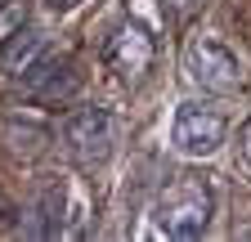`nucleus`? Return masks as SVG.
I'll list each match as a JSON object with an SVG mask.
<instances>
[{
	"label": "nucleus",
	"mask_w": 251,
	"mask_h": 242,
	"mask_svg": "<svg viewBox=\"0 0 251 242\" xmlns=\"http://www.w3.org/2000/svg\"><path fill=\"white\" fill-rule=\"evenodd\" d=\"M211 216H215V197H211V184L198 175H179L175 184L162 189V197L152 202V224L148 233L152 238H171V242H193L211 229Z\"/></svg>",
	"instance_id": "f257e3e1"
},
{
	"label": "nucleus",
	"mask_w": 251,
	"mask_h": 242,
	"mask_svg": "<svg viewBox=\"0 0 251 242\" xmlns=\"http://www.w3.org/2000/svg\"><path fill=\"white\" fill-rule=\"evenodd\" d=\"M117 135H121L117 112L103 103H90V108H76L63 117V148L81 170L108 166V157L117 153Z\"/></svg>",
	"instance_id": "f03ea898"
},
{
	"label": "nucleus",
	"mask_w": 251,
	"mask_h": 242,
	"mask_svg": "<svg viewBox=\"0 0 251 242\" xmlns=\"http://www.w3.org/2000/svg\"><path fill=\"white\" fill-rule=\"evenodd\" d=\"M184 68L202 90H211V95H233V90H242V58L220 36H193L188 49H184Z\"/></svg>",
	"instance_id": "7ed1b4c3"
},
{
	"label": "nucleus",
	"mask_w": 251,
	"mask_h": 242,
	"mask_svg": "<svg viewBox=\"0 0 251 242\" xmlns=\"http://www.w3.org/2000/svg\"><path fill=\"white\" fill-rule=\"evenodd\" d=\"M229 135V121L211 103H179L171 121V148L184 157H211L220 153V144Z\"/></svg>",
	"instance_id": "20e7f679"
},
{
	"label": "nucleus",
	"mask_w": 251,
	"mask_h": 242,
	"mask_svg": "<svg viewBox=\"0 0 251 242\" xmlns=\"http://www.w3.org/2000/svg\"><path fill=\"white\" fill-rule=\"evenodd\" d=\"M152 58H157V45H152V32L144 23L126 18L117 32L108 36L103 45V68L121 81V85H139L148 72H152Z\"/></svg>",
	"instance_id": "39448f33"
},
{
	"label": "nucleus",
	"mask_w": 251,
	"mask_h": 242,
	"mask_svg": "<svg viewBox=\"0 0 251 242\" xmlns=\"http://www.w3.org/2000/svg\"><path fill=\"white\" fill-rule=\"evenodd\" d=\"M18 81H23V95H27L31 103H41V108H63L68 99H76V90H81V68H76V58L45 49Z\"/></svg>",
	"instance_id": "423d86ee"
},
{
	"label": "nucleus",
	"mask_w": 251,
	"mask_h": 242,
	"mask_svg": "<svg viewBox=\"0 0 251 242\" xmlns=\"http://www.w3.org/2000/svg\"><path fill=\"white\" fill-rule=\"evenodd\" d=\"M50 49V36L45 32H36V27H27V32H14L9 36V45L0 49V72L5 76H23L36 58Z\"/></svg>",
	"instance_id": "0eeeda50"
},
{
	"label": "nucleus",
	"mask_w": 251,
	"mask_h": 242,
	"mask_svg": "<svg viewBox=\"0 0 251 242\" xmlns=\"http://www.w3.org/2000/svg\"><path fill=\"white\" fill-rule=\"evenodd\" d=\"M36 233L41 238H63L68 233V193H63L58 184L54 189H45V197H41V206H36Z\"/></svg>",
	"instance_id": "6e6552de"
},
{
	"label": "nucleus",
	"mask_w": 251,
	"mask_h": 242,
	"mask_svg": "<svg viewBox=\"0 0 251 242\" xmlns=\"http://www.w3.org/2000/svg\"><path fill=\"white\" fill-rule=\"evenodd\" d=\"M238 144H242V157H247V166H251V117H247V126H242Z\"/></svg>",
	"instance_id": "1a4fd4ad"
},
{
	"label": "nucleus",
	"mask_w": 251,
	"mask_h": 242,
	"mask_svg": "<svg viewBox=\"0 0 251 242\" xmlns=\"http://www.w3.org/2000/svg\"><path fill=\"white\" fill-rule=\"evenodd\" d=\"M45 5H50L54 14H68V9H76V5H81V0H45Z\"/></svg>",
	"instance_id": "9d476101"
},
{
	"label": "nucleus",
	"mask_w": 251,
	"mask_h": 242,
	"mask_svg": "<svg viewBox=\"0 0 251 242\" xmlns=\"http://www.w3.org/2000/svg\"><path fill=\"white\" fill-rule=\"evenodd\" d=\"M166 5H171L175 14H184V9H193V5H198V0H166Z\"/></svg>",
	"instance_id": "9b49d317"
}]
</instances>
